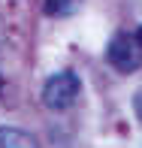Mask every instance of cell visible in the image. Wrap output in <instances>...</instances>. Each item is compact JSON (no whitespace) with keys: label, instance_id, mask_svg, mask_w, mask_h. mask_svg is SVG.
<instances>
[{"label":"cell","instance_id":"obj_1","mask_svg":"<svg viewBox=\"0 0 142 148\" xmlns=\"http://www.w3.org/2000/svg\"><path fill=\"white\" fill-rule=\"evenodd\" d=\"M79 88H82V82H79L76 73L73 70H60L55 76H49V82H45V88H43V103L49 106V109H67V106L79 97Z\"/></svg>","mask_w":142,"mask_h":148},{"label":"cell","instance_id":"obj_2","mask_svg":"<svg viewBox=\"0 0 142 148\" xmlns=\"http://www.w3.org/2000/svg\"><path fill=\"white\" fill-rule=\"evenodd\" d=\"M136 36H124V33H118V36L109 42V49H106V60L115 66L118 73H133V70H139V64H142V58H139V51H136Z\"/></svg>","mask_w":142,"mask_h":148},{"label":"cell","instance_id":"obj_3","mask_svg":"<svg viewBox=\"0 0 142 148\" xmlns=\"http://www.w3.org/2000/svg\"><path fill=\"white\" fill-rule=\"evenodd\" d=\"M0 148H39L27 130L18 127H0Z\"/></svg>","mask_w":142,"mask_h":148},{"label":"cell","instance_id":"obj_4","mask_svg":"<svg viewBox=\"0 0 142 148\" xmlns=\"http://www.w3.org/2000/svg\"><path fill=\"white\" fill-rule=\"evenodd\" d=\"M79 0H45V12L49 15H70V12H76Z\"/></svg>","mask_w":142,"mask_h":148},{"label":"cell","instance_id":"obj_5","mask_svg":"<svg viewBox=\"0 0 142 148\" xmlns=\"http://www.w3.org/2000/svg\"><path fill=\"white\" fill-rule=\"evenodd\" d=\"M136 115H139V121H142V91L136 94Z\"/></svg>","mask_w":142,"mask_h":148},{"label":"cell","instance_id":"obj_6","mask_svg":"<svg viewBox=\"0 0 142 148\" xmlns=\"http://www.w3.org/2000/svg\"><path fill=\"white\" fill-rule=\"evenodd\" d=\"M133 36H136V42H139V49H142V24L136 27V33H133Z\"/></svg>","mask_w":142,"mask_h":148},{"label":"cell","instance_id":"obj_7","mask_svg":"<svg viewBox=\"0 0 142 148\" xmlns=\"http://www.w3.org/2000/svg\"><path fill=\"white\" fill-rule=\"evenodd\" d=\"M0 91H3V79H0Z\"/></svg>","mask_w":142,"mask_h":148}]
</instances>
